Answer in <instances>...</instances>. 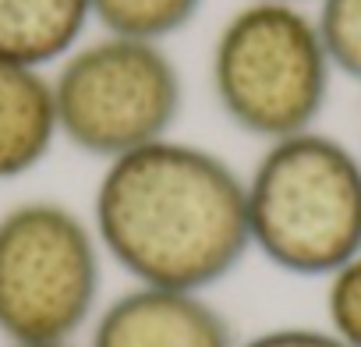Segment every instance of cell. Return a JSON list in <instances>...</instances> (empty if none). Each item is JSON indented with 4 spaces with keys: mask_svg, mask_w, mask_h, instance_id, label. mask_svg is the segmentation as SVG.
Returning a JSON list of instances; mask_svg holds the SVG:
<instances>
[{
    "mask_svg": "<svg viewBox=\"0 0 361 347\" xmlns=\"http://www.w3.org/2000/svg\"><path fill=\"white\" fill-rule=\"evenodd\" d=\"M206 8V0H89L92 25L131 39L166 43L185 32Z\"/></svg>",
    "mask_w": 361,
    "mask_h": 347,
    "instance_id": "obj_9",
    "label": "cell"
},
{
    "mask_svg": "<svg viewBox=\"0 0 361 347\" xmlns=\"http://www.w3.org/2000/svg\"><path fill=\"white\" fill-rule=\"evenodd\" d=\"M8 347H82L78 340H68V343H8Z\"/></svg>",
    "mask_w": 361,
    "mask_h": 347,
    "instance_id": "obj_13",
    "label": "cell"
},
{
    "mask_svg": "<svg viewBox=\"0 0 361 347\" xmlns=\"http://www.w3.org/2000/svg\"><path fill=\"white\" fill-rule=\"evenodd\" d=\"M61 142L117 159L173 135L185 110V75L166 43L117 32H89L54 71Z\"/></svg>",
    "mask_w": 361,
    "mask_h": 347,
    "instance_id": "obj_5",
    "label": "cell"
},
{
    "mask_svg": "<svg viewBox=\"0 0 361 347\" xmlns=\"http://www.w3.org/2000/svg\"><path fill=\"white\" fill-rule=\"evenodd\" d=\"M89 220L131 284L209 294L252 255L245 174L177 135L103 163Z\"/></svg>",
    "mask_w": 361,
    "mask_h": 347,
    "instance_id": "obj_1",
    "label": "cell"
},
{
    "mask_svg": "<svg viewBox=\"0 0 361 347\" xmlns=\"http://www.w3.org/2000/svg\"><path fill=\"white\" fill-rule=\"evenodd\" d=\"M326 326L347 347H361V252L326 276Z\"/></svg>",
    "mask_w": 361,
    "mask_h": 347,
    "instance_id": "obj_11",
    "label": "cell"
},
{
    "mask_svg": "<svg viewBox=\"0 0 361 347\" xmlns=\"http://www.w3.org/2000/svg\"><path fill=\"white\" fill-rule=\"evenodd\" d=\"M234 347H347L329 326H273Z\"/></svg>",
    "mask_w": 361,
    "mask_h": 347,
    "instance_id": "obj_12",
    "label": "cell"
},
{
    "mask_svg": "<svg viewBox=\"0 0 361 347\" xmlns=\"http://www.w3.org/2000/svg\"><path fill=\"white\" fill-rule=\"evenodd\" d=\"M333 78L312 4L245 0L209 47V89L220 114L262 145L319 128Z\"/></svg>",
    "mask_w": 361,
    "mask_h": 347,
    "instance_id": "obj_3",
    "label": "cell"
},
{
    "mask_svg": "<svg viewBox=\"0 0 361 347\" xmlns=\"http://www.w3.org/2000/svg\"><path fill=\"white\" fill-rule=\"evenodd\" d=\"M103 245L89 217L57 199L0 213V333L8 343H68L103 305Z\"/></svg>",
    "mask_w": 361,
    "mask_h": 347,
    "instance_id": "obj_4",
    "label": "cell"
},
{
    "mask_svg": "<svg viewBox=\"0 0 361 347\" xmlns=\"http://www.w3.org/2000/svg\"><path fill=\"white\" fill-rule=\"evenodd\" d=\"M252 252L290 276H333L361 252V156L322 128L266 142L245 174Z\"/></svg>",
    "mask_w": 361,
    "mask_h": 347,
    "instance_id": "obj_2",
    "label": "cell"
},
{
    "mask_svg": "<svg viewBox=\"0 0 361 347\" xmlns=\"http://www.w3.org/2000/svg\"><path fill=\"white\" fill-rule=\"evenodd\" d=\"M312 15L319 22L333 71L361 85V0H315Z\"/></svg>",
    "mask_w": 361,
    "mask_h": 347,
    "instance_id": "obj_10",
    "label": "cell"
},
{
    "mask_svg": "<svg viewBox=\"0 0 361 347\" xmlns=\"http://www.w3.org/2000/svg\"><path fill=\"white\" fill-rule=\"evenodd\" d=\"M57 142L50 71L0 61V185L32 174Z\"/></svg>",
    "mask_w": 361,
    "mask_h": 347,
    "instance_id": "obj_7",
    "label": "cell"
},
{
    "mask_svg": "<svg viewBox=\"0 0 361 347\" xmlns=\"http://www.w3.org/2000/svg\"><path fill=\"white\" fill-rule=\"evenodd\" d=\"M92 29L89 0H0V61L54 71Z\"/></svg>",
    "mask_w": 361,
    "mask_h": 347,
    "instance_id": "obj_8",
    "label": "cell"
},
{
    "mask_svg": "<svg viewBox=\"0 0 361 347\" xmlns=\"http://www.w3.org/2000/svg\"><path fill=\"white\" fill-rule=\"evenodd\" d=\"M231 319L206 291L131 284L103 301L85 347H234Z\"/></svg>",
    "mask_w": 361,
    "mask_h": 347,
    "instance_id": "obj_6",
    "label": "cell"
},
{
    "mask_svg": "<svg viewBox=\"0 0 361 347\" xmlns=\"http://www.w3.org/2000/svg\"><path fill=\"white\" fill-rule=\"evenodd\" d=\"M290 4H315V0H290Z\"/></svg>",
    "mask_w": 361,
    "mask_h": 347,
    "instance_id": "obj_14",
    "label": "cell"
}]
</instances>
